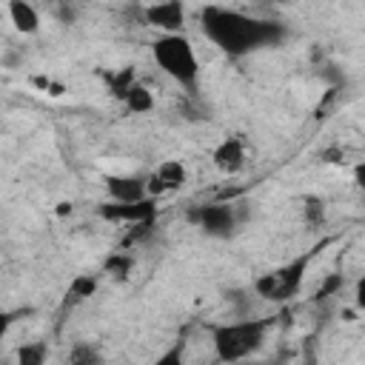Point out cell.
Returning a JSON list of instances; mask_svg holds the SVG:
<instances>
[{"mask_svg": "<svg viewBox=\"0 0 365 365\" xmlns=\"http://www.w3.org/2000/svg\"><path fill=\"white\" fill-rule=\"evenodd\" d=\"M200 20H202V34L231 57L251 54L254 48H262V46H277L285 37V29L279 23L248 17L237 9L205 6Z\"/></svg>", "mask_w": 365, "mask_h": 365, "instance_id": "6da1fadb", "label": "cell"}, {"mask_svg": "<svg viewBox=\"0 0 365 365\" xmlns=\"http://www.w3.org/2000/svg\"><path fill=\"white\" fill-rule=\"evenodd\" d=\"M151 54L154 63L160 66L163 74H168L174 83H180L182 88H194L197 77H200V60L194 46L188 43L185 34H160L151 43Z\"/></svg>", "mask_w": 365, "mask_h": 365, "instance_id": "7a4b0ae2", "label": "cell"}, {"mask_svg": "<svg viewBox=\"0 0 365 365\" xmlns=\"http://www.w3.org/2000/svg\"><path fill=\"white\" fill-rule=\"evenodd\" d=\"M268 322L265 319H242V322H225L214 328V351L222 362H237L254 354L265 339Z\"/></svg>", "mask_w": 365, "mask_h": 365, "instance_id": "3957f363", "label": "cell"}, {"mask_svg": "<svg viewBox=\"0 0 365 365\" xmlns=\"http://www.w3.org/2000/svg\"><path fill=\"white\" fill-rule=\"evenodd\" d=\"M305 268H308V257L294 259V262H288V265H282V268H274V271L257 277V282H254L257 297L271 299V302L291 299V297L299 291V285H302Z\"/></svg>", "mask_w": 365, "mask_h": 365, "instance_id": "277c9868", "label": "cell"}, {"mask_svg": "<svg viewBox=\"0 0 365 365\" xmlns=\"http://www.w3.org/2000/svg\"><path fill=\"white\" fill-rule=\"evenodd\" d=\"M188 220L208 237H217V240H228L240 222V214H237V205L234 202H205V205H197L188 211Z\"/></svg>", "mask_w": 365, "mask_h": 365, "instance_id": "5b68a950", "label": "cell"}, {"mask_svg": "<svg viewBox=\"0 0 365 365\" xmlns=\"http://www.w3.org/2000/svg\"><path fill=\"white\" fill-rule=\"evenodd\" d=\"M154 214H157L154 197H145V200H137V202H114V200H108V202L100 205V217L106 222H123V225L154 220Z\"/></svg>", "mask_w": 365, "mask_h": 365, "instance_id": "8992f818", "label": "cell"}, {"mask_svg": "<svg viewBox=\"0 0 365 365\" xmlns=\"http://www.w3.org/2000/svg\"><path fill=\"white\" fill-rule=\"evenodd\" d=\"M143 17H145L148 26L160 29L163 34H177L185 23V9H182L180 0H157V3L145 6Z\"/></svg>", "mask_w": 365, "mask_h": 365, "instance_id": "52a82bcc", "label": "cell"}, {"mask_svg": "<svg viewBox=\"0 0 365 365\" xmlns=\"http://www.w3.org/2000/svg\"><path fill=\"white\" fill-rule=\"evenodd\" d=\"M188 180V171L180 160H165L160 163L151 174H148V194L151 197H163V194H171V191H180Z\"/></svg>", "mask_w": 365, "mask_h": 365, "instance_id": "ba28073f", "label": "cell"}, {"mask_svg": "<svg viewBox=\"0 0 365 365\" xmlns=\"http://www.w3.org/2000/svg\"><path fill=\"white\" fill-rule=\"evenodd\" d=\"M106 191L114 202H137L151 197L148 194V177H134V174H111L106 177Z\"/></svg>", "mask_w": 365, "mask_h": 365, "instance_id": "9c48e42d", "label": "cell"}, {"mask_svg": "<svg viewBox=\"0 0 365 365\" xmlns=\"http://www.w3.org/2000/svg\"><path fill=\"white\" fill-rule=\"evenodd\" d=\"M211 163L217 171L222 174H237L245 168V143L242 137H225L214 151H211Z\"/></svg>", "mask_w": 365, "mask_h": 365, "instance_id": "30bf717a", "label": "cell"}, {"mask_svg": "<svg viewBox=\"0 0 365 365\" xmlns=\"http://www.w3.org/2000/svg\"><path fill=\"white\" fill-rule=\"evenodd\" d=\"M9 17L20 34H34L40 29V14L29 0H9Z\"/></svg>", "mask_w": 365, "mask_h": 365, "instance_id": "8fae6325", "label": "cell"}, {"mask_svg": "<svg viewBox=\"0 0 365 365\" xmlns=\"http://www.w3.org/2000/svg\"><path fill=\"white\" fill-rule=\"evenodd\" d=\"M123 106L131 111V114H148L154 108V94L143 86V83H134L128 88V94L123 97Z\"/></svg>", "mask_w": 365, "mask_h": 365, "instance_id": "7c38bea8", "label": "cell"}, {"mask_svg": "<svg viewBox=\"0 0 365 365\" xmlns=\"http://www.w3.org/2000/svg\"><path fill=\"white\" fill-rule=\"evenodd\" d=\"M106 80H108V91L123 103V97L128 94V88L137 83V74H134V68H131V66H123L120 71L106 74Z\"/></svg>", "mask_w": 365, "mask_h": 365, "instance_id": "4fadbf2b", "label": "cell"}, {"mask_svg": "<svg viewBox=\"0 0 365 365\" xmlns=\"http://www.w3.org/2000/svg\"><path fill=\"white\" fill-rule=\"evenodd\" d=\"M103 268H106V274H111L117 279H125L131 274V268H134V257L131 254H111Z\"/></svg>", "mask_w": 365, "mask_h": 365, "instance_id": "5bb4252c", "label": "cell"}, {"mask_svg": "<svg viewBox=\"0 0 365 365\" xmlns=\"http://www.w3.org/2000/svg\"><path fill=\"white\" fill-rule=\"evenodd\" d=\"M302 217H305L308 225H319L325 220V202H322V197H314V194L302 197Z\"/></svg>", "mask_w": 365, "mask_h": 365, "instance_id": "9a60e30c", "label": "cell"}, {"mask_svg": "<svg viewBox=\"0 0 365 365\" xmlns=\"http://www.w3.org/2000/svg\"><path fill=\"white\" fill-rule=\"evenodd\" d=\"M100 351L91 345V342H77L71 351H68V362L71 365H91V362H100Z\"/></svg>", "mask_w": 365, "mask_h": 365, "instance_id": "2e32d148", "label": "cell"}, {"mask_svg": "<svg viewBox=\"0 0 365 365\" xmlns=\"http://www.w3.org/2000/svg\"><path fill=\"white\" fill-rule=\"evenodd\" d=\"M97 291V277L94 274H77L71 282H68V294L77 297V299H86Z\"/></svg>", "mask_w": 365, "mask_h": 365, "instance_id": "e0dca14e", "label": "cell"}, {"mask_svg": "<svg viewBox=\"0 0 365 365\" xmlns=\"http://www.w3.org/2000/svg\"><path fill=\"white\" fill-rule=\"evenodd\" d=\"M17 362L20 365H43L46 362V348L40 342H31V345H23L17 351Z\"/></svg>", "mask_w": 365, "mask_h": 365, "instance_id": "ac0fdd59", "label": "cell"}, {"mask_svg": "<svg viewBox=\"0 0 365 365\" xmlns=\"http://www.w3.org/2000/svg\"><path fill=\"white\" fill-rule=\"evenodd\" d=\"M31 86L40 88V91H46V94H51V97H60L66 91V86L63 83H54L51 77H31Z\"/></svg>", "mask_w": 365, "mask_h": 365, "instance_id": "d6986e66", "label": "cell"}, {"mask_svg": "<svg viewBox=\"0 0 365 365\" xmlns=\"http://www.w3.org/2000/svg\"><path fill=\"white\" fill-rule=\"evenodd\" d=\"M354 302H356V308L365 314V274L356 279V285H354Z\"/></svg>", "mask_w": 365, "mask_h": 365, "instance_id": "ffe728a7", "label": "cell"}, {"mask_svg": "<svg viewBox=\"0 0 365 365\" xmlns=\"http://www.w3.org/2000/svg\"><path fill=\"white\" fill-rule=\"evenodd\" d=\"M339 285H342V277L336 274V277H331V279H328V282H325V285H322V288L317 291V297H328V294H334V291H336Z\"/></svg>", "mask_w": 365, "mask_h": 365, "instance_id": "44dd1931", "label": "cell"}, {"mask_svg": "<svg viewBox=\"0 0 365 365\" xmlns=\"http://www.w3.org/2000/svg\"><path fill=\"white\" fill-rule=\"evenodd\" d=\"M354 182L359 185V191H365V160L354 165Z\"/></svg>", "mask_w": 365, "mask_h": 365, "instance_id": "7402d4cb", "label": "cell"}, {"mask_svg": "<svg viewBox=\"0 0 365 365\" xmlns=\"http://www.w3.org/2000/svg\"><path fill=\"white\" fill-rule=\"evenodd\" d=\"M57 211H60V214H71V205H68V202H60V208H57Z\"/></svg>", "mask_w": 365, "mask_h": 365, "instance_id": "603a6c76", "label": "cell"}, {"mask_svg": "<svg viewBox=\"0 0 365 365\" xmlns=\"http://www.w3.org/2000/svg\"><path fill=\"white\" fill-rule=\"evenodd\" d=\"M279 3H285V0H279Z\"/></svg>", "mask_w": 365, "mask_h": 365, "instance_id": "cb8c5ba5", "label": "cell"}]
</instances>
